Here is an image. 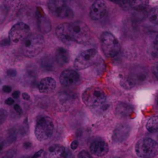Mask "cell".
<instances>
[{"label": "cell", "instance_id": "obj_1", "mask_svg": "<svg viewBox=\"0 0 158 158\" xmlns=\"http://www.w3.org/2000/svg\"><path fill=\"white\" fill-rule=\"evenodd\" d=\"M44 44V39L40 34L32 33L23 40L22 49L26 56L33 58L43 51Z\"/></svg>", "mask_w": 158, "mask_h": 158}, {"label": "cell", "instance_id": "obj_2", "mask_svg": "<svg viewBox=\"0 0 158 158\" xmlns=\"http://www.w3.org/2000/svg\"><path fill=\"white\" fill-rule=\"evenodd\" d=\"M82 100L86 106L95 108L106 103V94L100 86H92L85 89Z\"/></svg>", "mask_w": 158, "mask_h": 158}, {"label": "cell", "instance_id": "obj_3", "mask_svg": "<svg viewBox=\"0 0 158 158\" xmlns=\"http://www.w3.org/2000/svg\"><path fill=\"white\" fill-rule=\"evenodd\" d=\"M54 125L52 119L48 116H41L37 118L35 127V136L39 141H45L52 137Z\"/></svg>", "mask_w": 158, "mask_h": 158}, {"label": "cell", "instance_id": "obj_4", "mask_svg": "<svg viewBox=\"0 0 158 158\" xmlns=\"http://www.w3.org/2000/svg\"><path fill=\"white\" fill-rule=\"evenodd\" d=\"M101 49L104 55L112 58L119 54L120 51V44L114 34L110 32H104L100 36Z\"/></svg>", "mask_w": 158, "mask_h": 158}, {"label": "cell", "instance_id": "obj_5", "mask_svg": "<svg viewBox=\"0 0 158 158\" xmlns=\"http://www.w3.org/2000/svg\"><path fill=\"white\" fill-rule=\"evenodd\" d=\"M135 151L140 158H154L158 154V143L151 138H143L136 144Z\"/></svg>", "mask_w": 158, "mask_h": 158}, {"label": "cell", "instance_id": "obj_6", "mask_svg": "<svg viewBox=\"0 0 158 158\" xmlns=\"http://www.w3.org/2000/svg\"><path fill=\"white\" fill-rule=\"evenodd\" d=\"M71 33L74 42L80 44H86L91 39V32L86 23L81 21H75L69 23Z\"/></svg>", "mask_w": 158, "mask_h": 158}, {"label": "cell", "instance_id": "obj_7", "mask_svg": "<svg viewBox=\"0 0 158 158\" xmlns=\"http://www.w3.org/2000/svg\"><path fill=\"white\" fill-rule=\"evenodd\" d=\"M98 52L95 49H89L83 51L76 58L74 67L78 70L87 69L95 64L98 60Z\"/></svg>", "mask_w": 158, "mask_h": 158}, {"label": "cell", "instance_id": "obj_8", "mask_svg": "<svg viewBox=\"0 0 158 158\" xmlns=\"http://www.w3.org/2000/svg\"><path fill=\"white\" fill-rule=\"evenodd\" d=\"M48 8L52 15L60 19H72L74 15L66 0H49Z\"/></svg>", "mask_w": 158, "mask_h": 158}, {"label": "cell", "instance_id": "obj_9", "mask_svg": "<svg viewBox=\"0 0 158 158\" xmlns=\"http://www.w3.org/2000/svg\"><path fill=\"white\" fill-rule=\"evenodd\" d=\"M148 77V72L143 67H134L131 71L127 79L123 80V86H127V89L143 83L146 81Z\"/></svg>", "mask_w": 158, "mask_h": 158}, {"label": "cell", "instance_id": "obj_10", "mask_svg": "<svg viewBox=\"0 0 158 158\" xmlns=\"http://www.w3.org/2000/svg\"><path fill=\"white\" fill-rule=\"evenodd\" d=\"M30 28L24 23H18L11 28L9 33V38L12 43L23 41L30 35Z\"/></svg>", "mask_w": 158, "mask_h": 158}, {"label": "cell", "instance_id": "obj_11", "mask_svg": "<svg viewBox=\"0 0 158 158\" xmlns=\"http://www.w3.org/2000/svg\"><path fill=\"white\" fill-rule=\"evenodd\" d=\"M107 6L103 0H96L92 4L89 10V15L93 20H100L106 15Z\"/></svg>", "mask_w": 158, "mask_h": 158}, {"label": "cell", "instance_id": "obj_12", "mask_svg": "<svg viewBox=\"0 0 158 158\" xmlns=\"http://www.w3.org/2000/svg\"><path fill=\"white\" fill-rule=\"evenodd\" d=\"M131 127L127 123L118 124L113 132L112 139L115 143H120L124 142L129 137Z\"/></svg>", "mask_w": 158, "mask_h": 158}, {"label": "cell", "instance_id": "obj_13", "mask_svg": "<svg viewBox=\"0 0 158 158\" xmlns=\"http://www.w3.org/2000/svg\"><path fill=\"white\" fill-rule=\"evenodd\" d=\"M56 34L60 40H61L65 44L70 45L74 42L71 33L69 23H63L59 25L56 29Z\"/></svg>", "mask_w": 158, "mask_h": 158}, {"label": "cell", "instance_id": "obj_14", "mask_svg": "<svg viewBox=\"0 0 158 158\" xmlns=\"http://www.w3.org/2000/svg\"><path fill=\"white\" fill-rule=\"evenodd\" d=\"M80 80V76L73 69H66L63 71L60 77V81L63 86H71L77 84Z\"/></svg>", "mask_w": 158, "mask_h": 158}, {"label": "cell", "instance_id": "obj_15", "mask_svg": "<svg viewBox=\"0 0 158 158\" xmlns=\"http://www.w3.org/2000/svg\"><path fill=\"white\" fill-rule=\"evenodd\" d=\"M37 23H38L39 29L43 33H47L51 30V23L49 19L46 17L43 10L40 7L37 8Z\"/></svg>", "mask_w": 158, "mask_h": 158}, {"label": "cell", "instance_id": "obj_16", "mask_svg": "<svg viewBox=\"0 0 158 158\" xmlns=\"http://www.w3.org/2000/svg\"><path fill=\"white\" fill-rule=\"evenodd\" d=\"M90 152L97 157L106 155L109 151L107 143L103 140H95L90 144Z\"/></svg>", "mask_w": 158, "mask_h": 158}, {"label": "cell", "instance_id": "obj_17", "mask_svg": "<svg viewBox=\"0 0 158 158\" xmlns=\"http://www.w3.org/2000/svg\"><path fill=\"white\" fill-rule=\"evenodd\" d=\"M39 90L43 94H50L56 88V82L52 77L43 78L38 85Z\"/></svg>", "mask_w": 158, "mask_h": 158}, {"label": "cell", "instance_id": "obj_18", "mask_svg": "<svg viewBox=\"0 0 158 158\" xmlns=\"http://www.w3.org/2000/svg\"><path fill=\"white\" fill-rule=\"evenodd\" d=\"M65 148L60 144H54L43 152V158H62Z\"/></svg>", "mask_w": 158, "mask_h": 158}, {"label": "cell", "instance_id": "obj_19", "mask_svg": "<svg viewBox=\"0 0 158 158\" xmlns=\"http://www.w3.org/2000/svg\"><path fill=\"white\" fill-rule=\"evenodd\" d=\"M134 108L131 104L127 103H119L115 109L117 116L121 118H126L130 117L134 113Z\"/></svg>", "mask_w": 158, "mask_h": 158}, {"label": "cell", "instance_id": "obj_20", "mask_svg": "<svg viewBox=\"0 0 158 158\" xmlns=\"http://www.w3.org/2000/svg\"><path fill=\"white\" fill-rule=\"evenodd\" d=\"M56 61L60 66H66L69 62V52L66 49L63 47H59L55 53Z\"/></svg>", "mask_w": 158, "mask_h": 158}, {"label": "cell", "instance_id": "obj_21", "mask_svg": "<svg viewBox=\"0 0 158 158\" xmlns=\"http://www.w3.org/2000/svg\"><path fill=\"white\" fill-rule=\"evenodd\" d=\"M56 98L57 104L60 106V110H66L69 109L73 101V97L70 94L66 92L60 93L57 95Z\"/></svg>", "mask_w": 158, "mask_h": 158}, {"label": "cell", "instance_id": "obj_22", "mask_svg": "<svg viewBox=\"0 0 158 158\" xmlns=\"http://www.w3.org/2000/svg\"><path fill=\"white\" fill-rule=\"evenodd\" d=\"M148 55L154 62H158V34L154 36L148 48Z\"/></svg>", "mask_w": 158, "mask_h": 158}, {"label": "cell", "instance_id": "obj_23", "mask_svg": "<svg viewBox=\"0 0 158 158\" xmlns=\"http://www.w3.org/2000/svg\"><path fill=\"white\" fill-rule=\"evenodd\" d=\"M41 66L46 71H53L56 68L55 60L50 56H45L41 60Z\"/></svg>", "mask_w": 158, "mask_h": 158}, {"label": "cell", "instance_id": "obj_24", "mask_svg": "<svg viewBox=\"0 0 158 158\" xmlns=\"http://www.w3.org/2000/svg\"><path fill=\"white\" fill-rule=\"evenodd\" d=\"M146 129L151 134L158 133V116H154L148 120Z\"/></svg>", "mask_w": 158, "mask_h": 158}, {"label": "cell", "instance_id": "obj_25", "mask_svg": "<svg viewBox=\"0 0 158 158\" xmlns=\"http://www.w3.org/2000/svg\"><path fill=\"white\" fill-rule=\"evenodd\" d=\"M148 4V0H131V9L136 10L142 11L146 8Z\"/></svg>", "mask_w": 158, "mask_h": 158}, {"label": "cell", "instance_id": "obj_26", "mask_svg": "<svg viewBox=\"0 0 158 158\" xmlns=\"http://www.w3.org/2000/svg\"><path fill=\"white\" fill-rule=\"evenodd\" d=\"M148 19L153 24L158 25V6L153 8L148 13Z\"/></svg>", "mask_w": 158, "mask_h": 158}, {"label": "cell", "instance_id": "obj_27", "mask_svg": "<svg viewBox=\"0 0 158 158\" xmlns=\"http://www.w3.org/2000/svg\"><path fill=\"white\" fill-rule=\"evenodd\" d=\"M26 76H27L28 80L30 81V83H33L37 77L36 71L33 67H29L27 69V72H26Z\"/></svg>", "mask_w": 158, "mask_h": 158}, {"label": "cell", "instance_id": "obj_28", "mask_svg": "<svg viewBox=\"0 0 158 158\" xmlns=\"http://www.w3.org/2000/svg\"><path fill=\"white\" fill-rule=\"evenodd\" d=\"M110 107V104L109 103H104L103 104L100 105V106H97V107H95V110L97 114H104L106 111H107V110L109 109Z\"/></svg>", "mask_w": 158, "mask_h": 158}, {"label": "cell", "instance_id": "obj_29", "mask_svg": "<svg viewBox=\"0 0 158 158\" xmlns=\"http://www.w3.org/2000/svg\"><path fill=\"white\" fill-rule=\"evenodd\" d=\"M7 112L4 109H0V123H3L7 118Z\"/></svg>", "mask_w": 158, "mask_h": 158}, {"label": "cell", "instance_id": "obj_30", "mask_svg": "<svg viewBox=\"0 0 158 158\" xmlns=\"http://www.w3.org/2000/svg\"><path fill=\"white\" fill-rule=\"evenodd\" d=\"M6 1L8 6H10V7H14V6H18L21 0H6Z\"/></svg>", "mask_w": 158, "mask_h": 158}, {"label": "cell", "instance_id": "obj_31", "mask_svg": "<svg viewBox=\"0 0 158 158\" xmlns=\"http://www.w3.org/2000/svg\"><path fill=\"white\" fill-rule=\"evenodd\" d=\"M73 154L71 152V151L68 148H65V151L63 154L62 158H73Z\"/></svg>", "mask_w": 158, "mask_h": 158}, {"label": "cell", "instance_id": "obj_32", "mask_svg": "<svg viewBox=\"0 0 158 158\" xmlns=\"http://www.w3.org/2000/svg\"><path fill=\"white\" fill-rule=\"evenodd\" d=\"M78 158H93L92 156L90 155V154L87 152L86 151H82L79 153Z\"/></svg>", "mask_w": 158, "mask_h": 158}, {"label": "cell", "instance_id": "obj_33", "mask_svg": "<svg viewBox=\"0 0 158 158\" xmlns=\"http://www.w3.org/2000/svg\"><path fill=\"white\" fill-rule=\"evenodd\" d=\"M6 73H7L8 77H11V78H13V77H16L17 75L16 70L14 69H9L7 70V72H6Z\"/></svg>", "mask_w": 158, "mask_h": 158}, {"label": "cell", "instance_id": "obj_34", "mask_svg": "<svg viewBox=\"0 0 158 158\" xmlns=\"http://www.w3.org/2000/svg\"><path fill=\"white\" fill-rule=\"evenodd\" d=\"M10 40L9 38L8 39H3L1 42H0V46H9V43H10Z\"/></svg>", "mask_w": 158, "mask_h": 158}, {"label": "cell", "instance_id": "obj_35", "mask_svg": "<svg viewBox=\"0 0 158 158\" xmlns=\"http://www.w3.org/2000/svg\"><path fill=\"white\" fill-rule=\"evenodd\" d=\"M14 110H15V112H16L18 114H19V115L23 114V110H22L21 106H20L19 104L14 105Z\"/></svg>", "mask_w": 158, "mask_h": 158}, {"label": "cell", "instance_id": "obj_36", "mask_svg": "<svg viewBox=\"0 0 158 158\" xmlns=\"http://www.w3.org/2000/svg\"><path fill=\"white\" fill-rule=\"evenodd\" d=\"M43 150H40V151H37L36 153H35V154H34L32 156V157H28L26 158H39L40 157V156L42 155V154H43Z\"/></svg>", "mask_w": 158, "mask_h": 158}, {"label": "cell", "instance_id": "obj_37", "mask_svg": "<svg viewBox=\"0 0 158 158\" xmlns=\"http://www.w3.org/2000/svg\"><path fill=\"white\" fill-rule=\"evenodd\" d=\"M79 147V142L77 140H73V141L71 143L70 148L72 150H76L77 149V148Z\"/></svg>", "mask_w": 158, "mask_h": 158}, {"label": "cell", "instance_id": "obj_38", "mask_svg": "<svg viewBox=\"0 0 158 158\" xmlns=\"http://www.w3.org/2000/svg\"><path fill=\"white\" fill-rule=\"evenodd\" d=\"M2 91L4 93H6V94H9V93H10L12 91V87L10 86L6 85V86H4L2 87Z\"/></svg>", "mask_w": 158, "mask_h": 158}, {"label": "cell", "instance_id": "obj_39", "mask_svg": "<svg viewBox=\"0 0 158 158\" xmlns=\"http://www.w3.org/2000/svg\"><path fill=\"white\" fill-rule=\"evenodd\" d=\"M6 105H9V106H11V105L14 104V100L12 98H8L7 100H6L5 101Z\"/></svg>", "mask_w": 158, "mask_h": 158}, {"label": "cell", "instance_id": "obj_40", "mask_svg": "<svg viewBox=\"0 0 158 158\" xmlns=\"http://www.w3.org/2000/svg\"><path fill=\"white\" fill-rule=\"evenodd\" d=\"M23 147H24V148H26V149H29V148H30L31 147H32V143H31L30 141H26L23 143Z\"/></svg>", "mask_w": 158, "mask_h": 158}, {"label": "cell", "instance_id": "obj_41", "mask_svg": "<svg viewBox=\"0 0 158 158\" xmlns=\"http://www.w3.org/2000/svg\"><path fill=\"white\" fill-rule=\"evenodd\" d=\"M19 95H20V93H19V91H18V90L15 91V92L12 93V98H14V99L19 98Z\"/></svg>", "mask_w": 158, "mask_h": 158}, {"label": "cell", "instance_id": "obj_42", "mask_svg": "<svg viewBox=\"0 0 158 158\" xmlns=\"http://www.w3.org/2000/svg\"><path fill=\"white\" fill-rule=\"evenodd\" d=\"M23 100H29L30 97H29V95L28 94L24 93V94H23Z\"/></svg>", "mask_w": 158, "mask_h": 158}, {"label": "cell", "instance_id": "obj_43", "mask_svg": "<svg viewBox=\"0 0 158 158\" xmlns=\"http://www.w3.org/2000/svg\"><path fill=\"white\" fill-rule=\"evenodd\" d=\"M154 73L155 75V77H157V79H158V66H156L154 69Z\"/></svg>", "mask_w": 158, "mask_h": 158}, {"label": "cell", "instance_id": "obj_44", "mask_svg": "<svg viewBox=\"0 0 158 158\" xmlns=\"http://www.w3.org/2000/svg\"><path fill=\"white\" fill-rule=\"evenodd\" d=\"M3 158H12V156H10V154H9V153H7V154H6Z\"/></svg>", "mask_w": 158, "mask_h": 158}, {"label": "cell", "instance_id": "obj_45", "mask_svg": "<svg viewBox=\"0 0 158 158\" xmlns=\"http://www.w3.org/2000/svg\"><path fill=\"white\" fill-rule=\"evenodd\" d=\"M2 148H3V143H0V151L2 150Z\"/></svg>", "mask_w": 158, "mask_h": 158}, {"label": "cell", "instance_id": "obj_46", "mask_svg": "<svg viewBox=\"0 0 158 158\" xmlns=\"http://www.w3.org/2000/svg\"><path fill=\"white\" fill-rule=\"evenodd\" d=\"M156 105H157V106L158 107V96L157 97V99H156Z\"/></svg>", "mask_w": 158, "mask_h": 158}]
</instances>
